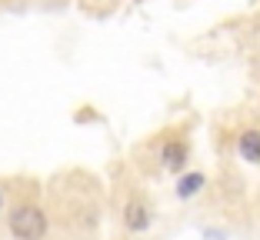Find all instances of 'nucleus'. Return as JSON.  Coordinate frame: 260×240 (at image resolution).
Instances as JSON below:
<instances>
[{
	"mask_svg": "<svg viewBox=\"0 0 260 240\" xmlns=\"http://www.w3.org/2000/svg\"><path fill=\"white\" fill-rule=\"evenodd\" d=\"M123 220H127L130 230H144V227L150 224V214H147L144 203H130V207H127V217H123Z\"/></svg>",
	"mask_w": 260,
	"mask_h": 240,
	"instance_id": "4",
	"label": "nucleus"
},
{
	"mask_svg": "<svg viewBox=\"0 0 260 240\" xmlns=\"http://www.w3.org/2000/svg\"><path fill=\"white\" fill-rule=\"evenodd\" d=\"M0 203H4V197H0Z\"/></svg>",
	"mask_w": 260,
	"mask_h": 240,
	"instance_id": "6",
	"label": "nucleus"
},
{
	"mask_svg": "<svg viewBox=\"0 0 260 240\" xmlns=\"http://www.w3.org/2000/svg\"><path fill=\"white\" fill-rule=\"evenodd\" d=\"M200 187H204V177H200V174H190V177L180 180V197H193Z\"/></svg>",
	"mask_w": 260,
	"mask_h": 240,
	"instance_id": "5",
	"label": "nucleus"
},
{
	"mask_svg": "<svg viewBox=\"0 0 260 240\" xmlns=\"http://www.w3.org/2000/svg\"><path fill=\"white\" fill-rule=\"evenodd\" d=\"M164 163H167L170 170H180L187 163V147L180 144V140H170L167 147H164Z\"/></svg>",
	"mask_w": 260,
	"mask_h": 240,
	"instance_id": "2",
	"label": "nucleus"
},
{
	"mask_svg": "<svg viewBox=\"0 0 260 240\" xmlns=\"http://www.w3.org/2000/svg\"><path fill=\"white\" fill-rule=\"evenodd\" d=\"M10 230L20 240H40L44 230H47V220L37 207H17L14 214H10Z\"/></svg>",
	"mask_w": 260,
	"mask_h": 240,
	"instance_id": "1",
	"label": "nucleus"
},
{
	"mask_svg": "<svg viewBox=\"0 0 260 240\" xmlns=\"http://www.w3.org/2000/svg\"><path fill=\"white\" fill-rule=\"evenodd\" d=\"M240 157L250 163H260V133L257 130H247L240 137Z\"/></svg>",
	"mask_w": 260,
	"mask_h": 240,
	"instance_id": "3",
	"label": "nucleus"
}]
</instances>
